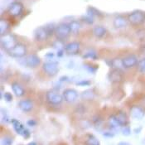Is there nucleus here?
Returning <instances> with one entry per match:
<instances>
[{"label": "nucleus", "mask_w": 145, "mask_h": 145, "mask_svg": "<svg viewBox=\"0 0 145 145\" xmlns=\"http://www.w3.org/2000/svg\"><path fill=\"white\" fill-rule=\"evenodd\" d=\"M121 132L124 136H129V134H131V129L129 126L127 125H124L121 127Z\"/></svg>", "instance_id": "2f4dec72"}, {"label": "nucleus", "mask_w": 145, "mask_h": 145, "mask_svg": "<svg viewBox=\"0 0 145 145\" xmlns=\"http://www.w3.org/2000/svg\"><path fill=\"white\" fill-rule=\"evenodd\" d=\"M46 98L49 104L53 105H57L61 104V102L64 100L63 95L59 94L56 90L48 91L46 95Z\"/></svg>", "instance_id": "39448f33"}, {"label": "nucleus", "mask_w": 145, "mask_h": 145, "mask_svg": "<svg viewBox=\"0 0 145 145\" xmlns=\"http://www.w3.org/2000/svg\"><path fill=\"white\" fill-rule=\"evenodd\" d=\"M10 122H11L12 124V127H13V129L15 130V132H16L17 134L22 135V134H23V132H24L25 129H26V128L23 126V124H22L20 121H18V120H15V119L11 120Z\"/></svg>", "instance_id": "f3484780"}, {"label": "nucleus", "mask_w": 145, "mask_h": 145, "mask_svg": "<svg viewBox=\"0 0 145 145\" xmlns=\"http://www.w3.org/2000/svg\"><path fill=\"white\" fill-rule=\"evenodd\" d=\"M56 27L53 23H49V24H46L45 26L47 33L49 34V36H52L53 34H55V31H56Z\"/></svg>", "instance_id": "bb28decb"}, {"label": "nucleus", "mask_w": 145, "mask_h": 145, "mask_svg": "<svg viewBox=\"0 0 145 145\" xmlns=\"http://www.w3.org/2000/svg\"><path fill=\"white\" fill-rule=\"evenodd\" d=\"M17 43V38L13 34H4L1 37L2 48L7 52L10 51Z\"/></svg>", "instance_id": "7ed1b4c3"}, {"label": "nucleus", "mask_w": 145, "mask_h": 145, "mask_svg": "<svg viewBox=\"0 0 145 145\" xmlns=\"http://www.w3.org/2000/svg\"><path fill=\"white\" fill-rule=\"evenodd\" d=\"M110 65L114 69H117V70H121L124 68L123 65V61L122 59L120 58H114L110 61Z\"/></svg>", "instance_id": "b1692460"}, {"label": "nucleus", "mask_w": 145, "mask_h": 145, "mask_svg": "<svg viewBox=\"0 0 145 145\" xmlns=\"http://www.w3.org/2000/svg\"><path fill=\"white\" fill-rule=\"evenodd\" d=\"M144 105H145V99H144Z\"/></svg>", "instance_id": "37998d69"}, {"label": "nucleus", "mask_w": 145, "mask_h": 145, "mask_svg": "<svg viewBox=\"0 0 145 145\" xmlns=\"http://www.w3.org/2000/svg\"><path fill=\"white\" fill-rule=\"evenodd\" d=\"M53 56H54L53 53H47V54L46 55V57H53Z\"/></svg>", "instance_id": "ea45409f"}, {"label": "nucleus", "mask_w": 145, "mask_h": 145, "mask_svg": "<svg viewBox=\"0 0 145 145\" xmlns=\"http://www.w3.org/2000/svg\"><path fill=\"white\" fill-rule=\"evenodd\" d=\"M128 22H129L128 18H126L125 17H123L122 15H118L114 18L113 25L115 28L121 29V28H124L127 27Z\"/></svg>", "instance_id": "ddd939ff"}, {"label": "nucleus", "mask_w": 145, "mask_h": 145, "mask_svg": "<svg viewBox=\"0 0 145 145\" xmlns=\"http://www.w3.org/2000/svg\"><path fill=\"white\" fill-rule=\"evenodd\" d=\"M12 144V138L9 136H5L2 138L1 139V144L2 145H10Z\"/></svg>", "instance_id": "c756f323"}, {"label": "nucleus", "mask_w": 145, "mask_h": 145, "mask_svg": "<svg viewBox=\"0 0 145 145\" xmlns=\"http://www.w3.org/2000/svg\"><path fill=\"white\" fill-rule=\"evenodd\" d=\"M95 92H94V89H86L85 91L82 92L81 94V99L83 101H92L94 98H95Z\"/></svg>", "instance_id": "412c9836"}, {"label": "nucleus", "mask_w": 145, "mask_h": 145, "mask_svg": "<svg viewBox=\"0 0 145 145\" xmlns=\"http://www.w3.org/2000/svg\"><path fill=\"white\" fill-rule=\"evenodd\" d=\"M12 89L13 93L15 94V95L18 97H22L25 94V89H23V87L18 82H13L12 84Z\"/></svg>", "instance_id": "a211bd4d"}, {"label": "nucleus", "mask_w": 145, "mask_h": 145, "mask_svg": "<svg viewBox=\"0 0 145 145\" xmlns=\"http://www.w3.org/2000/svg\"><path fill=\"white\" fill-rule=\"evenodd\" d=\"M8 54L15 58H22L27 54V47L22 43H17L14 47H12L10 51L8 52Z\"/></svg>", "instance_id": "423d86ee"}, {"label": "nucleus", "mask_w": 145, "mask_h": 145, "mask_svg": "<svg viewBox=\"0 0 145 145\" xmlns=\"http://www.w3.org/2000/svg\"><path fill=\"white\" fill-rule=\"evenodd\" d=\"M81 18H82V20L86 22V24H89V25L93 24V22H94V17L90 16L89 14H86L85 16H82Z\"/></svg>", "instance_id": "7c9ffc66"}, {"label": "nucleus", "mask_w": 145, "mask_h": 145, "mask_svg": "<svg viewBox=\"0 0 145 145\" xmlns=\"http://www.w3.org/2000/svg\"><path fill=\"white\" fill-rule=\"evenodd\" d=\"M18 108L23 112H30L33 109V102L32 100H22L18 102Z\"/></svg>", "instance_id": "2eb2a0df"}, {"label": "nucleus", "mask_w": 145, "mask_h": 145, "mask_svg": "<svg viewBox=\"0 0 145 145\" xmlns=\"http://www.w3.org/2000/svg\"><path fill=\"white\" fill-rule=\"evenodd\" d=\"M63 98L68 103H73L78 99V92L74 89H67L63 91Z\"/></svg>", "instance_id": "9d476101"}, {"label": "nucleus", "mask_w": 145, "mask_h": 145, "mask_svg": "<svg viewBox=\"0 0 145 145\" xmlns=\"http://www.w3.org/2000/svg\"><path fill=\"white\" fill-rule=\"evenodd\" d=\"M122 61H123L124 68H131V67L137 66L138 60L135 55H129V56H125L124 58H123Z\"/></svg>", "instance_id": "4468645a"}, {"label": "nucleus", "mask_w": 145, "mask_h": 145, "mask_svg": "<svg viewBox=\"0 0 145 145\" xmlns=\"http://www.w3.org/2000/svg\"><path fill=\"white\" fill-rule=\"evenodd\" d=\"M83 57H84V58H89V59L95 60V59L97 58V55H96V53L94 52H89L86 53V54L83 56Z\"/></svg>", "instance_id": "72a5a7b5"}, {"label": "nucleus", "mask_w": 145, "mask_h": 145, "mask_svg": "<svg viewBox=\"0 0 145 145\" xmlns=\"http://www.w3.org/2000/svg\"><path fill=\"white\" fill-rule=\"evenodd\" d=\"M109 125L110 128L112 130H117L120 129V127H121V125L119 123V120L116 117V115H112L109 119Z\"/></svg>", "instance_id": "aec40b11"}, {"label": "nucleus", "mask_w": 145, "mask_h": 145, "mask_svg": "<svg viewBox=\"0 0 145 145\" xmlns=\"http://www.w3.org/2000/svg\"><path fill=\"white\" fill-rule=\"evenodd\" d=\"M8 11L12 17H18L22 14L23 11V5L20 2H13L9 5Z\"/></svg>", "instance_id": "6e6552de"}, {"label": "nucleus", "mask_w": 145, "mask_h": 145, "mask_svg": "<svg viewBox=\"0 0 145 145\" xmlns=\"http://www.w3.org/2000/svg\"><path fill=\"white\" fill-rule=\"evenodd\" d=\"M106 33H107V30L103 26H95L93 28V34L98 38H101V37H105Z\"/></svg>", "instance_id": "6ab92c4d"}, {"label": "nucleus", "mask_w": 145, "mask_h": 145, "mask_svg": "<svg viewBox=\"0 0 145 145\" xmlns=\"http://www.w3.org/2000/svg\"><path fill=\"white\" fill-rule=\"evenodd\" d=\"M103 136L105 138H113L114 136V134L113 132H110V131H107V132H104Z\"/></svg>", "instance_id": "c9c22d12"}, {"label": "nucleus", "mask_w": 145, "mask_h": 145, "mask_svg": "<svg viewBox=\"0 0 145 145\" xmlns=\"http://www.w3.org/2000/svg\"><path fill=\"white\" fill-rule=\"evenodd\" d=\"M20 61H18L19 64L23 67H30V68H36L41 63L40 57L35 54H31L28 56H25L22 58H18Z\"/></svg>", "instance_id": "f257e3e1"}, {"label": "nucleus", "mask_w": 145, "mask_h": 145, "mask_svg": "<svg viewBox=\"0 0 145 145\" xmlns=\"http://www.w3.org/2000/svg\"><path fill=\"white\" fill-rule=\"evenodd\" d=\"M8 29H9L8 22L4 19H1V21H0V34H1V36L6 34Z\"/></svg>", "instance_id": "393cba45"}, {"label": "nucleus", "mask_w": 145, "mask_h": 145, "mask_svg": "<svg viewBox=\"0 0 145 145\" xmlns=\"http://www.w3.org/2000/svg\"><path fill=\"white\" fill-rule=\"evenodd\" d=\"M141 130H142V128H141V127H139L138 129H135L134 130V132L136 134H139V133L141 132Z\"/></svg>", "instance_id": "58836bf2"}, {"label": "nucleus", "mask_w": 145, "mask_h": 145, "mask_svg": "<svg viewBox=\"0 0 145 145\" xmlns=\"http://www.w3.org/2000/svg\"><path fill=\"white\" fill-rule=\"evenodd\" d=\"M118 120H119V123L122 126H124V125H127L128 123V117H127V114H125V112L123 111H120L118 113V114L116 115Z\"/></svg>", "instance_id": "5701e85b"}, {"label": "nucleus", "mask_w": 145, "mask_h": 145, "mask_svg": "<svg viewBox=\"0 0 145 145\" xmlns=\"http://www.w3.org/2000/svg\"><path fill=\"white\" fill-rule=\"evenodd\" d=\"M87 14H89L92 17L95 16H101V14H100V12L98 11L96 8H93V7H89V8L87 9Z\"/></svg>", "instance_id": "c85d7f7f"}, {"label": "nucleus", "mask_w": 145, "mask_h": 145, "mask_svg": "<svg viewBox=\"0 0 145 145\" xmlns=\"http://www.w3.org/2000/svg\"><path fill=\"white\" fill-rule=\"evenodd\" d=\"M120 144H128V143H125V142H124V143H123V142H121Z\"/></svg>", "instance_id": "79ce46f5"}, {"label": "nucleus", "mask_w": 145, "mask_h": 145, "mask_svg": "<svg viewBox=\"0 0 145 145\" xmlns=\"http://www.w3.org/2000/svg\"><path fill=\"white\" fill-rule=\"evenodd\" d=\"M128 21L134 26H139L145 22V12L140 10L132 12L128 16Z\"/></svg>", "instance_id": "20e7f679"}, {"label": "nucleus", "mask_w": 145, "mask_h": 145, "mask_svg": "<svg viewBox=\"0 0 145 145\" xmlns=\"http://www.w3.org/2000/svg\"><path fill=\"white\" fill-rule=\"evenodd\" d=\"M137 66H138V69L139 72L142 74H145V58L139 60Z\"/></svg>", "instance_id": "cd10ccee"}, {"label": "nucleus", "mask_w": 145, "mask_h": 145, "mask_svg": "<svg viewBox=\"0 0 145 145\" xmlns=\"http://www.w3.org/2000/svg\"><path fill=\"white\" fill-rule=\"evenodd\" d=\"M90 85H91V82L88 80H82L76 82V86H88Z\"/></svg>", "instance_id": "473e14b6"}, {"label": "nucleus", "mask_w": 145, "mask_h": 145, "mask_svg": "<svg viewBox=\"0 0 145 145\" xmlns=\"http://www.w3.org/2000/svg\"><path fill=\"white\" fill-rule=\"evenodd\" d=\"M71 34V28L69 27V24L67 23H60L56 27V31H55V35L56 38L61 41L66 40L67 37Z\"/></svg>", "instance_id": "f03ea898"}, {"label": "nucleus", "mask_w": 145, "mask_h": 145, "mask_svg": "<svg viewBox=\"0 0 145 145\" xmlns=\"http://www.w3.org/2000/svg\"><path fill=\"white\" fill-rule=\"evenodd\" d=\"M28 144H29V145H34V144H37V143H35V142H31V143H29Z\"/></svg>", "instance_id": "a19ab883"}, {"label": "nucleus", "mask_w": 145, "mask_h": 145, "mask_svg": "<svg viewBox=\"0 0 145 145\" xmlns=\"http://www.w3.org/2000/svg\"><path fill=\"white\" fill-rule=\"evenodd\" d=\"M86 144L89 145H99L100 144V141L95 136L89 134V135H88V138L86 139Z\"/></svg>", "instance_id": "a878e982"}, {"label": "nucleus", "mask_w": 145, "mask_h": 145, "mask_svg": "<svg viewBox=\"0 0 145 145\" xmlns=\"http://www.w3.org/2000/svg\"><path fill=\"white\" fill-rule=\"evenodd\" d=\"M48 37L50 36L45 27H37L34 31V38L37 42H44L48 38Z\"/></svg>", "instance_id": "1a4fd4ad"}, {"label": "nucleus", "mask_w": 145, "mask_h": 145, "mask_svg": "<svg viewBox=\"0 0 145 145\" xmlns=\"http://www.w3.org/2000/svg\"><path fill=\"white\" fill-rule=\"evenodd\" d=\"M69 27L71 28V32L72 34H77L81 27V24L80 22L77 20H73L69 23Z\"/></svg>", "instance_id": "4be33fe9"}, {"label": "nucleus", "mask_w": 145, "mask_h": 145, "mask_svg": "<svg viewBox=\"0 0 145 145\" xmlns=\"http://www.w3.org/2000/svg\"><path fill=\"white\" fill-rule=\"evenodd\" d=\"M109 79L111 82H114V83L121 82L123 80V75L121 73V70L114 69L109 74Z\"/></svg>", "instance_id": "dca6fc26"}, {"label": "nucleus", "mask_w": 145, "mask_h": 145, "mask_svg": "<svg viewBox=\"0 0 145 145\" xmlns=\"http://www.w3.org/2000/svg\"><path fill=\"white\" fill-rule=\"evenodd\" d=\"M3 98L7 102H11L12 101V95L9 92H5L3 94Z\"/></svg>", "instance_id": "f704fd0d"}, {"label": "nucleus", "mask_w": 145, "mask_h": 145, "mask_svg": "<svg viewBox=\"0 0 145 145\" xmlns=\"http://www.w3.org/2000/svg\"><path fill=\"white\" fill-rule=\"evenodd\" d=\"M80 49V44L78 42H72L66 46H64V50L69 55H76L78 54Z\"/></svg>", "instance_id": "9b49d317"}, {"label": "nucleus", "mask_w": 145, "mask_h": 145, "mask_svg": "<svg viewBox=\"0 0 145 145\" xmlns=\"http://www.w3.org/2000/svg\"><path fill=\"white\" fill-rule=\"evenodd\" d=\"M27 124L30 127H34L35 125H37V122L34 120H30L27 122Z\"/></svg>", "instance_id": "e433bc0d"}, {"label": "nucleus", "mask_w": 145, "mask_h": 145, "mask_svg": "<svg viewBox=\"0 0 145 145\" xmlns=\"http://www.w3.org/2000/svg\"><path fill=\"white\" fill-rule=\"evenodd\" d=\"M130 115L134 120H142L145 115L144 110L138 105H134L130 108Z\"/></svg>", "instance_id": "f8f14e48"}, {"label": "nucleus", "mask_w": 145, "mask_h": 145, "mask_svg": "<svg viewBox=\"0 0 145 145\" xmlns=\"http://www.w3.org/2000/svg\"><path fill=\"white\" fill-rule=\"evenodd\" d=\"M42 70L46 74L50 76H54L59 71V65L56 61H49L45 62L42 65Z\"/></svg>", "instance_id": "0eeeda50"}, {"label": "nucleus", "mask_w": 145, "mask_h": 145, "mask_svg": "<svg viewBox=\"0 0 145 145\" xmlns=\"http://www.w3.org/2000/svg\"><path fill=\"white\" fill-rule=\"evenodd\" d=\"M63 53H64V50L63 49H59L57 51V56L58 57H61L63 56Z\"/></svg>", "instance_id": "4c0bfd02"}]
</instances>
